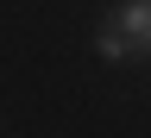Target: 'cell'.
<instances>
[{
  "instance_id": "cell-1",
  "label": "cell",
  "mask_w": 151,
  "mask_h": 138,
  "mask_svg": "<svg viewBox=\"0 0 151 138\" xmlns=\"http://www.w3.org/2000/svg\"><path fill=\"white\" fill-rule=\"evenodd\" d=\"M113 25L126 31V44L139 56H151V0H120L113 6Z\"/></svg>"
},
{
  "instance_id": "cell-2",
  "label": "cell",
  "mask_w": 151,
  "mask_h": 138,
  "mask_svg": "<svg viewBox=\"0 0 151 138\" xmlns=\"http://www.w3.org/2000/svg\"><path fill=\"white\" fill-rule=\"evenodd\" d=\"M94 50H101V56H107V63H132V56H139V50H132V44H126V31H120V25H113V13L101 19V25H94Z\"/></svg>"
}]
</instances>
